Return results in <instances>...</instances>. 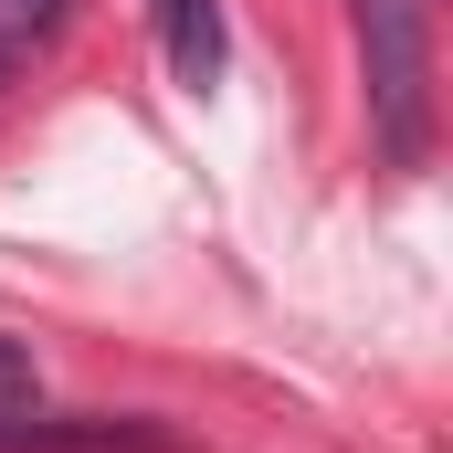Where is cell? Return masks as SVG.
Returning <instances> with one entry per match:
<instances>
[{
    "instance_id": "obj_1",
    "label": "cell",
    "mask_w": 453,
    "mask_h": 453,
    "mask_svg": "<svg viewBox=\"0 0 453 453\" xmlns=\"http://www.w3.org/2000/svg\"><path fill=\"white\" fill-rule=\"evenodd\" d=\"M358 74H369V127L390 169H422L433 148V42L422 0H358Z\"/></svg>"
},
{
    "instance_id": "obj_2",
    "label": "cell",
    "mask_w": 453,
    "mask_h": 453,
    "mask_svg": "<svg viewBox=\"0 0 453 453\" xmlns=\"http://www.w3.org/2000/svg\"><path fill=\"white\" fill-rule=\"evenodd\" d=\"M148 11H158L169 74H180L190 96H211V85H222V11H211V0H148Z\"/></svg>"
},
{
    "instance_id": "obj_3",
    "label": "cell",
    "mask_w": 453,
    "mask_h": 453,
    "mask_svg": "<svg viewBox=\"0 0 453 453\" xmlns=\"http://www.w3.org/2000/svg\"><path fill=\"white\" fill-rule=\"evenodd\" d=\"M74 0H0V74L32 53V42H53V21H64Z\"/></svg>"
},
{
    "instance_id": "obj_4",
    "label": "cell",
    "mask_w": 453,
    "mask_h": 453,
    "mask_svg": "<svg viewBox=\"0 0 453 453\" xmlns=\"http://www.w3.org/2000/svg\"><path fill=\"white\" fill-rule=\"evenodd\" d=\"M11 411H32V348L0 338V422H11Z\"/></svg>"
}]
</instances>
